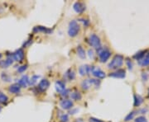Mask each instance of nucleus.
Returning <instances> with one entry per match:
<instances>
[{
    "label": "nucleus",
    "instance_id": "obj_1",
    "mask_svg": "<svg viewBox=\"0 0 149 122\" xmlns=\"http://www.w3.org/2000/svg\"><path fill=\"white\" fill-rule=\"evenodd\" d=\"M124 60V59L122 55H116L113 58L111 62L108 64V68L110 69H118V68L123 65Z\"/></svg>",
    "mask_w": 149,
    "mask_h": 122
},
{
    "label": "nucleus",
    "instance_id": "obj_2",
    "mask_svg": "<svg viewBox=\"0 0 149 122\" xmlns=\"http://www.w3.org/2000/svg\"><path fill=\"white\" fill-rule=\"evenodd\" d=\"M80 26L78 24V22L75 20H72L70 23H69L68 27V35L70 37H76L79 32H80Z\"/></svg>",
    "mask_w": 149,
    "mask_h": 122
},
{
    "label": "nucleus",
    "instance_id": "obj_3",
    "mask_svg": "<svg viewBox=\"0 0 149 122\" xmlns=\"http://www.w3.org/2000/svg\"><path fill=\"white\" fill-rule=\"evenodd\" d=\"M97 53L99 54V60H100V61H101L102 63L106 62V61L109 59V57H110V55H111V51H110L109 49H106V48L104 49V48H102V47H100L99 49H97Z\"/></svg>",
    "mask_w": 149,
    "mask_h": 122
},
{
    "label": "nucleus",
    "instance_id": "obj_4",
    "mask_svg": "<svg viewBox=\"0 0 149 122\" xmlns=\"http://www.w3.org/2000/svg\"><path fill=\"white\" fill-rule=\"evenodd\" d=\"M93 85L99 87L100 85V81L98 79H85L81 83V87L84 90H88Z\"/></svg>",
    "mask_w": 149,
    "mask_h": 122
},
{
    "label": "nucleus",
    "instance_id": "obj_5",
    "mask_svg": "<svg viewBox=\"0 0 149 122\" xmlns=\"http://www.w3.org/2000/svg\"><path fill=\"white\" fill-rule=\"evenodd\" d=\"M89 43L90 45L95 48V49H99L101 47V41H100V39L99 37L95 35V34H91L90 37H89Z\"/></svg>",
    "mask_w": 149,
    "mask_h": 122
},
{
    "label": "nucleus",
    "instance_id": "obj_6",
    "mask_svg": "<svg viewBox=\"0 0 149 122\" xmlns=\"http://www.w3.org/2000/svg\"><path fill=\"white\" fill-rule=\"evenodd\" d=\"M94 68V66H90L88 64H85V65H82L79 68V73L81 75H87V74H90V73H92L93 72Z\"/></svg>",
    "mask_w": 149,
    "mask_h": 122
},
{
    "label": "nucleus",
    "instance_id": "obj_7",
    "mask_svg": "<svg viewBox=\"0 0 149 122\" xmlns=\"http://www.w3.org/2000/svg\"><path fill=\"white\" fill-rule=\"evenodd\" d=\"M126 76V71L125 69H117L116 71L113 72V73H109V77L112 78H115V79H124Z\"/></svg>",
    "mask_w": 149,
    "mask_h": 122
},
{
    "label": "nucleus",
    "instance_id": "obj_8",
    "mask_svg": "<svg viewBox=\"0 0 149 122\" xmlns=\"http://www.w3.org/2000/svg\"><path fill=\"white\" fill-rule=\"evenodd\" d=\"M12 58H13L14 60L19 61V62L23 60V59H24V51H23V49H17V50L12 54Z\"/></svg>",
    "mask_w": 149,
    "mask_h": 122
},
{
    "label": "nucleus",
    "instance_id": "obj_9",
    "mask_svg": "<svg viewBox=\"0 0 149 122\" xmlns=\"http://www.w3.org/2000/svg\"><path fill=\"white\" fill-rule=\"evenodd\" d=\"M13 58H12V55H8V58L4 60H0V67L3 68H6L9 67L11 64H12L13 63Z\"/></svg>",
    "mask_w": 149,
    "mask_h": 122
},
{
    "label": "nucleus",
    "instance_id": "obj_10",
    "mask_svg": "<svg viewBox=\"0 0 149 122\" xmlns=\"http://www.w3.org/2000/svg\"><path fill=\"white\" fill-rule=\"evenodd\" d=\"M73 9L77 13H83L85 11V5L81 2H76L73 5Z\"/></svg>",
    "mask_w": 149,
    "mask_h": 122
},
{
    "label": "nucleus",
    "instance_id": "obj_11",
    "mask_svg": "<svg viewBox=\"0 0 149 122\" xmlns=\"http://www.w3.org/2000/svg\"><path fill=\"white\" fill-rule=\"evenodd\" d=\"M73 102L70 101V100H68V99H64L62 100L60 103V106H62V109H65V110H69L70 108L73 107Z\"/></svg>",
    "mask_w": 149,
    "mask_h": 122
},
{
    "label": "nucleus",
    "instance_id": "obj_12",
    "mask_svg": "<svg viewBox=\"0 0 149 122\" xmlns=\"http://www.w3.org/2000/svg\"><path fill=\"white\" fill-rule=\"evenodd\" d=\"M92 74H93L95 78L99 79H105V73L103 70H101L100 68H94L93 72H92Z\"/></svg>",
    "mask_w": 149,
    "mask_h": 122
},
{
    "label": "nucleus",
    "instance_id": "obj_13",
    "mask_svg": "<svg viewBox=\"0 0 149 122\" xmlns=\"http://www.w3.org/2000/svg\"><path fill=\"white\" fill-rule=\"evenodd\" d=\"M50 87V82L47 79H42L41 80V82L38 84V88L40 89V91L44 92L46 91Z\"/></svg>",
    "mask_w": 149,
    "mask_h": 122
},
{
    "label": "nucleus",
    "instance_id": "obj_14",
    "mask_svg": "<svg viewBox=\"0 0 149 122\" xmlns=\"http://www.w3.org/2000/svg\"><path fill=\"white\" fill-rule=\"evenodd\" d=\"M18 84L21 87H26L27 86L29 85V79H28V76H27V75L23 76V77L18 80Z\"/></svg>",
    "mask_w": 149,
    "mask_h": 122
},
{
    "label": "nucleus",
    "instance_id": "obj_15",
    "mask_svg": "<svg viewBox=\"0 0 149 122\" xmlns=\"http://www.w3.org/2000/svg\"><path fill=\"white\" fill-rule=\"evenodd\" d=\"M33 31H35V32H44L46 34H51L52 32V30H51L47 27H45V26H35L33 28Z\"/></svg>",
    "mask_w": 149,
    "mask_h": 122
},
{
    "label": "nucleus",
    "instance_id": "obj_16",
    "mask_svg": "<svg viewBox=\"0 0 149 122\" xmlns=\"http://www.w3.org/2000/svg\"><path fill=\"white\" fill-rule=\"evenodd\" d=\"M55 88H56V92H64L66 90V85L62 81H57L55 83Z\"/></svg>",
    "mask_w": 149,
    "mask_h": 122
},
{
    "label": "nucleus",
    "instance_id": "obj_17",
    "mask_svg": "<svg viewBox=\"0 0 149 122\" xmlns=\"http://www.w3.org/2000/svg\"><path fill=\"white\" fill-rule=\"evenodd\" d=\"M8 91L10 92L11 93L17 94V93H19L20 91H21V87L18 83H14V84H12L8 87Z\"/></svg>",
    "mask_w": 149,
    "mask_h": 122
},
{
    "label": "nucleus",
    "instance_id": "obj_18",
    "mask_svg": "<svg viewBox=\"0 0 149 122\" xmlns=\"http://www.w3.org/2000/svg\"><path fill=\"white\" fill-rule=\"evenodd\" d=\"M64 77L66 79L69 81H72L73 79H74L75 78V73H74V71L73 69H69L66 71V73H65Z\"/></svg>",
    "mask_w": 149,
    "mask_h": 122
},
{
    "label": "nucleus",
    "instance_id": "obj_19",
    "mask_svg": "<svg viewBox=\"0 0 149 122\" xmlns=\"http://www.w3.org/2000/svg\"><path fill=\"white\" fill-rule=\"evenodd\" d=\"M138 64L141 66H148V65H149V52H147L146 55L143 57L142 60H138Z\"/></svg>",
    "mask_w": 149,
    "mask_h": 122
},
{
    "label": "nucleus",
    "instance_id": "obj_20",
    "mask_svg": "<svg viewBox=\"0 0 149 122\" xmlns=\"http://www.w3.org/2000/svg\"><path fill=\"white\" fill-rule=\"evenodd\" d=\"M77 54H78V56L81 58V59H85V56H86V54H85V49H83V47L81 45H79L77 47Z\"/></svg>",
    "mask_w": 149,
    "mask_h": 122
},
{
    "label": "nucleus",
    "instance_id": "obj_21",
    "mask_svg": "<svg viewBox=\"0 0 149 122\" xmlns=\"http://www.w3.org/2000/svg\"><path fill=\"white\" fill-rule=\"evenodd\" d=\"M143 102V98L140 95H134V106H139Z\"/></svg>",
    "mask_w": 149,
    "mask_h": 122
},
{
    "label": "nucleus",
    "instance_id": "obj_22",
    "mask_svg": "<svg viewBox=\"0 0 149 122\" xmlns=\"http://www.w3.org/2000/svg\"><path fill=\"white\" fill-rule=\"evenodd\" d=\"M70 97L74 101H80V100H81V98H82V96H81V94L80 93V92L78 91H74L73 92H71Z\"/></svg>",
    "mask_w": 149,
    "mask_h": 122
},
{
    "label": "nucleus",
    "instance_id": "obj_23",
    "mask_svg": "<svg viewBox=\"0 0 149 122\" xmlns=\"http://www.w3.org/2000/svg\"><path fill=\"white\" fill-rule=\"evenodd\" d=\"M137 112V110H133V111H131L130 113H128L127 116L124 118V121L128 122V121H130L131 120H133V118H134V116L136 115V113Z\"/></svg>",
    "mask_w": 149,
    "mask_h": 122
},
{
    "label": "nucleus",
    "instance_id": "obj_24",
    "mask_svg": "<svg viewBox=\"0 0 149 122\" xmlns=\"http://www.w3.org/2000/svg\"><path fill=\"white\" fill-rule=\"evenodd\" d=\"M146 54H147V50H142V51L137 53L136 55H134V58L136 60H142L143 57L146 55Z\"/></svg>",
    "mask_w": 149,
    "mask_h": 122
},
{
    "label": "nucleus",
    "instance_id": "obj_25",
    "mask_svg": "<svg viewBox=\"0 0 149 122\" xmlns=\"http://www.w3.org/2000/svg\"><path fill=\"white\" fill-rule=\"evenodd\" d=\"M8 101V96L5 95L3 92H0V103H2V104L6 103Z\"/></svg>",
    "mask_w": 149,
    "mask_h": 122
},
{
    "label": "nucleus",
    "instance_id": "obj_26",
    "mask_svg": "<svg viewBox=\"0 0 149 122\" xmlns=\"http://www.w3.org/2000/svg\"><path fill=\"white\" fill-rule=\"evenodd\" d=\"M39 78H40V76H38V75H33L31 79H29V85H34L37 82Z\"/></svg>",
    "mask_w": 149,
    "mask_h": 122
},
{
    "label": "nucleus",
    "instance_id": "obj_27",
    "mask_svg": "<svg viewBox=\"0 0 149 122\" xmlns=\"http://www.w3.org/2000/svg\"><path fill=\"white\" fill-rule=\"evenodd\" d=\"M1 77H2V79L3 80L4 82H11V80H12L11 77L7 73H2Z\"/></svg>",
    "mask_w": 149,
    "mask_h": 122
},
{
    "label": "nucleus",
    "instance_id": "obj_28",
    "mask_svg": "<svg viewBox=\"0 0 149 122\" xmlns=\"http://www.w3.org/2000/svg\"><path fill=\"white\" fill-rule=\"evenodd\" d=\"M134 122H148L144 116H138L134 120Z\"/></svg>",
    "mask_w": 149,
    "mask_h": 122
},
{
    "label": "nucleus",
    "instance_id": "obj_29",
    "mask_svg": "<svg viewBox=\"0 0 149 122\" xmlns=\"http://www.w3.org/2000/svg\"><path fill=\"white\" fill-rule=\"evenodd\" d=\"M126 64H127V66H128L129 70L133 69V63H132V61L130 60V59H128V58L126 59Z\"/></svg>",
    "mask_w": 149,
    "mask_h": 122
},
{
    "label": "nucleus",
    "instance_id": "obj_30",
    "mask_svg": "<svg viewBox=\"0 0 149 122\" xmlns=\"http://www.w3.org/2000/svg\"><path fill=\"white\" fill-rule=\"evenodd\" d=\"M60 120H61V121L62 122H67L69 121L68 115H66V114L62 115V116H61V118H60Z\"/></svg>",
    "mask_w": 149,
    "mask_h": 122
},
{
    "label": "nucleus",
    "instance_id": "obj_31",
    "mask_svg": "<svg viewBox=\"0 0 149 122\" xmlns=\"http://www.w3.org/2000/svg\"><path fill=\"white\" fill-rule=\"evenodd\" d=\"M27 68V65H23V66H21V67H19L18 68V71L19 73H23V72H24Z\"/></svg>",
    "mask_w": 149,
    "mask_h": 122
},
{
    "label": "nucleus",
    "instance_id": "obj_32",
    "mask_svg": "<svg viewBox=\"0 0 149 122\" xmlns=\"http://www.w3.org/2000/svg\"><path fill=\"white\" fill-rule=\"evenodd\" d=\"M90 122H103V121H99V120H98V119H95V118H94V117H90Z\"/></svg>",
    "mask_w": 149,
    "mask_h": 122
},
{
    "label": "nucleus",
    "instance_id": "obj_33",
    "mask_svg": "<svg viewBox=\"0 0 149 122\" xmlns=\"http://www.w3.org/2000/svg\"><path fill=\"white\" fill-rule=\"evenodd\" d=\"M69 92H70V91L69 90H65L64 92H62V95L63 96V97H66V96H68L69 95Z\"/></svg>",
    "mask_w": 149,
    "mask_h": 122
},
{
    "label": "nucleus",
    "instance_id": "obj_34",
    "mask_svg": "<svg viewBox=\"0 0 149 122\" xmlns=\"http://www.w3.org/2000/svg\"><path fill=\"white\" fill-rule=\"evenodd\" d=\"M88 53H89V56H90V58H93L94 51L92 50V49H89Z\"/></svg>",
    "mask_w": 149,
    "mask_h": 122
},
{
    "label": "nucleus",
    "instance_id": "obj_35",
    "mask_svg": "<svg viewBox=\"0 0 149 122\" xmlns=\"http://www.w3.org/2000/svg\"><path fill=\"white\" fill-rule=\"evenodd\" d=\"M148 75H147V73H143V81H147V79H148Z\"/></svg>",
    "mask_w": 149,
    "mask_h": 122
},
{
    "label": "nucleus",
    "instance_id": "obj_36",
    "mask_svg": "<svg viewBox=\"0 0 149 122\" xmlns=\"http://www.w3.org/2000/svg\"><path fill=\"white\" fill-rule=\"evenodd\" d=\"M2 56H3V55H2V54L0 53V60H1V58H2Z\"/></svg>",
    "mask_w": 149,
    "mask_h": 122
},
{
    "label": "nucleus",
    "instance_id": "obj_37",
    "mask_svg": "<svg viewBox=\"0 0 149 122\" xmlns=\"http://www.w3.org/2000/svg\"><path fill=\"white\" fill-rule=\"evenodd\" d=\"M1 110H2V108H1V107H0V111H1Z\"/></svg>",
    "mask_w": 149,
    "mask_h": 122
},
{
    "label": "nucleus",
    "instance_id": "obj_38",
    "mask_svg": "<svg viewBox=\"0 0 149 122\" xmlns=\"http://www.w3.org/2000/svg\"><path fill=\"white\" fill-rule=\"evenodd\" d=\"M148 94H149V92H148Z\"/></svg>",
    "mask_w": 149,
    "mask_h": 122
}]
</instances>
